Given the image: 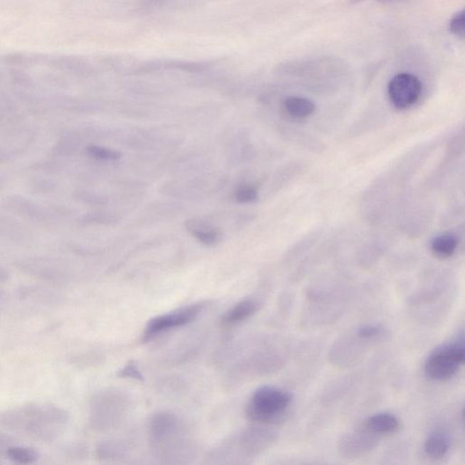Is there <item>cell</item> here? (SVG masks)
Masks as SVG:
<instances>
[{"instance_id": "18", "label": "cell", "mask_w": 465, "mask_h": 465, "mask_svg": "<svg viewBox=\"0 0 465 465\" xmlns=\"http://www.w3.org/2000/svg\"><path fill=\"white\" fill-rule=\"evenodd\" d=\"M5 454L9 460L18 464H34L39 459L38 451L31 447L12 445Z\"/></svg>"}, {"instance_id": "3", "label": "cell", "mask_w": 465, "mask_h": 465, "mask_svg": "<svg viewBox=\"0 0 465 465\" xmlns=\"http://www.w3.org/2000/svg\"><path fill=\"white\" fill-rule=\"evenodd\" d=\"M277 432L264 427H252L228 439L214 451L215 463H235L253 459L273 447L277 441Z\"/></svg>"}, {"instance_id": "11", "label": "cell", "mask_w": 465, "mask_h": 465, "mask_svg": "<svg viewBox=\"0 0 465 465\" xmlns=\"http://www.w3.org/2000/svg\"><path fill=\"white\" fill-rule=\"evenodd\" d=\"M261 307L262 304L257 300H242L224 314L221 319V324L225 326L237 325L260 312Z\"/></svg>"}, {"instance_id": "9", "label": "cell", "mask_w": 465, "mask_h": 465, "mask_svg": "<svg viewBox=\"0 0 465 465\" xmlns=\"http://www.w3.org/2000/svg\"><path fill=\"white\" fill-rule=\"evenodd\" d=\"M379 442L378 435L362 427L343 434L338 442V450L346 459H356L371 453Z\"/></svg>"}, {"instance_id": "25", "label": "cell", "mask_w": 465, "mask_h": 465, "mask_svg": "<svg viewBox=\"0 0 465 465\" xmlns=\"http://www.w3.org/2000/svg\"><path fill=\"white\" fill-rule=\"evenodd\" d=\"M363 1V0H351L353 3H358ZM376 1L384 2V3H399L405 1V0H376Z\"/></svg>"}, {"instance_id": "20", "label": "cell", "mask_w": 465, "mask_h": 465, "mask_svg": "<svg viewBox=\"0 0 465 465\" xmlns=\"http://www.w3.org/2000/svg\"><path fill=\"white\" fill-rule=\"evenodd\" d=\"M449 29L454 36L464 38L465 36V12L464 9L456 13L451 18L449 23Z\"/></svg>"}, {"instance_id": "21", "label": "cell", "mask_w": 465, "mask_h": 465, "mask_svg": "<svg viewBox=\"0 0 465 465\" xmlns=\"http://www.w3.org/2000/svg\"><path fill=\"white\" fill-rule=\"evenodd\" d=\"M258 193L257 188L252 186H243L235 193V198L239 203H252L257 201Z\"/></svg>"}, {"instance_id": "7", "label": "cell", "mask_w": 465, "mask_h": 465, "mask_svg": "<svg viewBox=\"0 0 465 465\" xmlns=\"http://www.w3.org/2000/svg\"><path fill=\"white\" fill-rule=\"evenodd\" d=\"M205 303H196L149 321L143 333V341H149L170 330L189 325L201 316Z\"/></svg>"}, {"instance_id": "4", "label": "cell", "mask_w": 465, "mask_h": 465, "mask_svg": "<svg viewBox=\"0 0 465 465\" xmlns=\"http://www.w3.org/2000/svg\"><path fill=\"white\" fill-rule=\"evenodd\" d=\"M289 392L272 386L255 390L247 402L245 414L251 422L270 425L284 422L292 402Z\"/></svg>"}, {"instance_id": "8", "label": "cell", "mask_w": 465, "mask_h": 465, "mask_svg": "<svg viewBox=\"0 0 465 465\" xmlns=\"http://www.w3.org/2000/svg\"><path fill=\"white\" fill-rule=\"evenodd\" d=\"M422 90L421 81L415 75L397 74L389 82V100L396 109H409L417 102L421 97Z\"/></svg>"}, {"instance_id": "26", "label": "cell", "mask_w": 465, "mask_h": 465, "mask_svg": "<svg viewBox=\"0 0 465 465\" xmlns=\"http://www.w3.org/2000/svg\"><path fill=\"white\" fill-rule=\"evenodd\" d=\"M6 277H8V274H6V272L0 267V282L5 281Z\"/></svg>"}, {"instance_id": "27", "label": "cell", "mask_w": 465, "mask_h": 465, "mask_svg": "<svg viewBox=\"0 0 465 465\" xmlns=\"http://www.w3.org/2000/svg\"><path fill=\"white\" fill-rule=\"evenodd\" d=\"M1 296H2V290L0 289V297H1Z\"/></svg>"}, {"instance_id": "12", "label": "cell", "mask_w": 465, "mask_h": 465, "mask_svg": "<svg viewBox=\"0 0 465 465\" xmlns=\"http://www.w3.org/2000/svg\"><path fill=\"white\" fill-rule=\"evenodd\" d=\"M363 427L380 437H388L397 433L400 429V421L391 412H379L366 419L363 422Z\"/></svg>"}, {"instance_id": "13", "label": "cell", "mask_w": 465, "mask_h": 465, "mask_svg": "<svg viewBox=\"0 0 465 465\" xmlns=\"http://www.w3.org/2000/svg\"><path fill=\"white\" fill-rule=\"evenodd\" d=\"M186 228L199 242L205 245H214L220 241L222 234L219 229L213 228L201 220H190Z\"/></svg>"}, {"instance_id": "6", "label": "cell", "mask_w": 465, "mask_h": 465, "mask_svg": "<svg viewBox=\"0 0 465 465\" xmlns=\"http://www.w3.org/2000/svg\"><path fill=\"white\" fill-rule=\"evenodd\" d=\"M464 360V338L439 346L428 356L424 365L425 375L432 381H448L459 371Z\"/></svg>"}, {"instance_id": "16", "label": "cell", "mask_w": 465, "mask_h": 465, "mask_svg": "<svg viewBox=\"0 0 465 465\" xmlns=\"http://www.w3.org/2000/svg\"><path fill=\"white\" fill-rule=\"evenodd\" d=\"M450 449L449 438L442 433L429 435L424 442V451L432 459H441Z\"/></svg>"}, {"instance_id": "15", "label": "cell", "mask_w": 465, "mask_h": 465, "mask_svg": "<svg viewBox=\"0 0 465 465\" xmlns=\"http://www.w3.org/2000/svg\"><path fill=\"white\" fill-rule=\"evenodd\" d=\"M458 247V239L451 232L439 235L432 241L431 249L435 257L447 260L453 257Z\"/></svg>"}, {"instance_id": "1", "label": "cell", "mask_w": 465, "mask_h": 465, "mask_svg": "<svg viewBox=\"0 0 465 465\" xmlns=\"http://www.w3.org/2000/svg\"><path fill=\"white\" fill-rule=\"evenodd\" d=\"M68 421L70 415L65 409L48 404L16 406L0 415V427L43 443H51L60 438Z\"/></svg>"}, {"instance_id": "22", "label": "cell", "mask_w": 465, "mask_h": 465, "mask_svg": "<svg viewBox=\"0 0 465 465\" xmlns=\"http://www.w3.org/2000/svg\"><path fill=\"white\" fill-rule=\"evenodd\" d=\"M383 327L379 325H365L360 326L356 331L358 338L363 340L375 339L382 335Z\"/></svg>"}, {"instance_id": "17", "label": "cell", "mask_w": 465, "mask_h": 465, "mask_svg": "<svg viewBox=\"0 0 465 465\" xmlns=\"http://www.w3.org/2000/svg\"><path fill=\"white\" fill-rule=\"evenodd\" d=\"M129 447L126 443L117 440L101 442L97 445L96 454L98 459L104 461L119 460L126 456Z\"/></svg>"}, {"instance_id": "5", "label": "cell", "mask_w": 465, "mask_h": 465, "mask_svg": "<svg viewBox=\"0 0 465 465\" xmlns=\"http://www.w3.org/2000/svg\"><path fill=\"white\" fill-rule=\"evenodd\" d=\"M129 405V399L122 392L114 390L98 392L90 402V427L97 431L119 427L126 418Z\"/></svg>"}, {"instance_id": "19", "label": "cell", "mask_w": 465, "mask_h": 465, "mask_svg": "<svg viewBox=\"0 0 465 465\" xmlns=\"http://www.w3.org/2000/svg\"><path fill=\"white\" fill-rule=\"evenodd\" d=\"M88 155L101 161H114L120 157V153L100 146H90L87 149Z\"/></svg>"}, {"instance_id": "14", "label": "cell", "mask_w": 465, "mask_h": 465, "mask_svg": "<svg viewBox=\"0 0 465 465\" xmlns=\"http://www.w3.org/2000/svg\"><path fill=\"white\" fill-rule=\"evenodd\" d=\"M286 112L294 119H304L309 117L316 111V105L302 97H289L284 102Z\"/></svg>"}, {"instance_id": "2", "label": "cell", "mask_w": 465, "mask_h": 465, "mask_svg": "<svg viewBox=\"0 0 465 465\" xmlns=\"http://www.w3.org/2000/svg\"><path fill=\"white\" fill-rule=\"evenodd\" d=\"M147 431L153 451L164 463L188 464L196 457L195 444L184 422L173 412H156L149 418Z\"/></svg>"}, {"instance_id": "23", "label": "cell", "mask_w": 465, "mask_h": 465, "mask_svg": "<svg viewBox=\"0 0 465 465\" xmlns=\"http://www.w3.org/2000/svg\"><path fill=\"white\" fill-rule=\"evenodd\" d=\"M117 375L121 378L139 380V381H143L144 380L142 373H140L139 366L135 362L127 363L122 369L119 370Z\"/></svg>"}, {"instance_id": "10", "label": "cell", "mask_w": 465, "mask_h": 465, "mask_svg": "<svg viewBox=\"0 0 465 465\" xmlns=\"http://www.w3.org/2000/svg\"><path fill=\"white\" fill-rule=\"evenodd\" d=\"M3 205L9 211L21 215L28 220L43 223L48 217L47 211L42 208L41 205L24 196L16 195L6 196L3 201Z\"/></svg>"}, {"instance_id": "28", "label": "cell", "mask_w": 465, "mask_h": 465, "mask_svg": "<svg viewBox=\"0 0 465 465\" xmlns=\"http://www.w3.org/2000/svg\"><path fill=\"white\" fill-rule=\"evenodd\" d=\"M1 78H2V76H1V74H0V81H1Z\"/></svg>"}, {"instance_id": "24", "label": "cell", "mask_w": 465, "mask_h": 465, "mask_svg": "<svg viewBox=\"0 0 465 465\" xmlns=\"http://www.w3.org/2000/svg\"><path fill=\"white\" fill-rule=\"evenodd\" d=\"M13 441L9 435L0 433V451L6 453L9 447H12Z\"/></svg>"}]
</instances>
